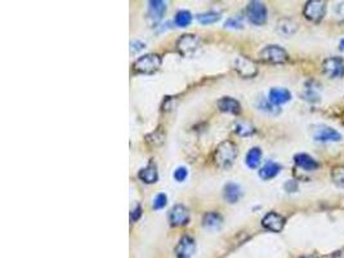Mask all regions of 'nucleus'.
<instances>
[{"label":"nucleus","mask_w":344,"mask_h":258,"mask_svg":"<svg viewBox=\"0 0 344 258\" xmlns=\"http://www.w3.org/2000/svg\"><path fill=\"white\" fill-rule=\"evenodd\" d=\"M247 16L248 19L255 26L265 25L267 21V8L262 2L253 0L247 7Z\"/></svg>","instance_id":"obj_4"},{"label":"nucleus","mask_w":344,"mask_h":258,"mask_svg":"<svg viewBox=\"0 0 344 258\" xmlns=\"http://www.w3.org/2000/svg\"><path fill=\"white\" fill-rule=\"evenodd\" d=\"M281 170V165L277 164L276 162H267L262 168L259 169V177L265 181L271 178H275Z\"/></svg>","instance_id":"obj_20"},{"label":"nucleus","mask_w":344,"mask_h":258,"mask_svg":"<svg viewBox=\"0 0 344 258\" xmlns=\"http://www.w3.org/2000/svg\"><path fill=\"white\" fill-rule=\"evenodd\" d=\"M161 66V58L155 53L145 54L133 64V70L138 74H154Z\"/></svg>","instance_id":"obj_2"},{"label":"nucleus","mask_w":344,"mask_h":258,"mask_svg":"<svg viewBox=\"0 0 344 258\" xmlns=\"http://www.w3.org/2000/svg\"><path fill=\"white\" fill-rule=\"evenodd\" d=\"M197 21L203 25H210V24H215L217 21L220 19V14L217 13V12H205V13H200L196 16Z\"/></svg>","instance_id":"obj_23"},{"label":"nucleus","mask_w":344,"mask_h":258,"mask_svg":"<svg viewBox=\"0 0 344 258\" xmlns=\"http://www.w3.org/2000/svg\"><path fill=\"white\" fill-rule=\"evenodd\" d=\"M339 49H340V51H344V39L341 40L340 44H339Z\"/></svg>","instance_id":"obj_33"},{"label":"nucleus","mask_w":344,"mask_h":258,"mask_svg":"<svg viewBox=\"0 0 344 258\" xmlns=\"http://www.w3.org/2000/svg\"><path fill=\"white\" fill-rule=\"evenodd\" d=\"M260 160H262V150L259 147H253L247 154V160L245 162H247L248 167L255 169L260 164Z\"/></svg>","instance_id":"obj_22"},{"label":"nucleus","mask_w":344,"mask_h":258,"mask_svg":"<svg viewBox=\"0 0 344 258\" xmlns=\"http://www.w3.org/2000/svg\"><path fill=\"white\" fill-rule=\"evenodd\" d=\"M233 69L242 77H254L258 74V67L253 59L245 56H237L233 61Z\"/></svg>","instance_id":"obj_6"},{"label":"nucleus","mask_w":344,"mask_h":258,"mask_svg":"<svg viewBox=\"0 0 344 258\" xmlns=\"http://www.w3.org/2000/svg\"><path fill=\"white\" fill-rule=\"evenodd\" d=\"M323 74L331 79H338L344 76V61L340 57H330L322 62Z\"/></svg>","instance_id":"obj_8"},{"label":"nucleus","mask_w":344,"mask_h":258,"mask_svg":"<svg viewBox=\"0 0 344 258\" xmlns=\"http://www.w3.org/2000/svg\"><path fill=\"white\" fill-rule=\"evenodd\" d=\"M262 225L265 229L272 232H280L285 226V219L276 212L267 213L262 220Z\"/></svg>","instance_id":"obj_12"},{"label":"nucleus","mask_w":344,"mask_h":258,"mask_svg":"<svg viewBox=\"0 0 344 258\" xmlns=\"http://www.w3.org/2000/svg\"><path fill=\"white\" fill-rule=\"evenodd\" d=\"M259 58L267 64H285L289 59V54L280 46H267L259 52Z\"/></svg>","instance_id":"obj_3"},{"label":"nucleus","mask_w":344,"mask_h":258,"mask_svg":"<svg viewBox=\"0 0 344 258\" xmlns=\"http://www.w3.org/2000/svg\"><path fill=\"white\" fill-rule=\"evenodd\" d=\"M140 214H142V212H140V207L139 205H137V207L134 208V209L130 212V221L132 222H135L138 221V219L140 217Z\"/></svg>","instance_id":"obj_31"},{"label":"nucleus","mask_w":344,"mask_h":258,"mask_svg":"<svg viewBox=\"0 0 344 258\" xmlns=\"http://www.w3.org/2000/svg\"><path fill=\"white\" fill-rule=\"evenodd\" d=\"M200 47V37L193 34H185L178 39L177 49L182 56L190 57Z\"/></svg>","instance_id":"obj_5"},{"label":"nucleus","mask_w":344,"mask_h":258,"mask_svg":"<svg viewBox=\"0 0 344 258\" xmlns=\"http://www.w3.org/2000/svg\"><path fill=\"white\" fill-rule=\"evenodd\" d=\"M326 12V3L321 0H311L306 4L303 14L307 19L312 22H320L323 18Z\"/></svg>","instance_id":"obj_7"},{"label":"nucleus","mask_w":344,"mask_h":258,"mask_svg":"<svg viewBox=\"0 0 344 258\" xmlns=\"http://www.w3.org/2000/svg\"><path fill=\"white\" fill-rule=\"evenodd\" d=\"M138 177H139L140 181H143L145 184L151 185L157 182V180H159V173H157L156 164H155L154 162H150L143 169L139 170Z\"/></svg>","instance_id":"obj_14"},{"label":"nucleus","mask_w":344,"mask_h":258,"mask_svg":"<svg viewBox=\"0 0 344 258\" xmlns=\"http://www.w3.org/2000/svg\"><path fill=\"white\" fill-rule=\"evenodd\" d=\"M298 25L290 18H282L277 22V32L282 36L289 37L297 32Z\"/></svg>","instance_id":"obj_21"},{"label":"nucleus","mask_w":344,"mask_h":258,"mask_svg":"<svg viewBox=\"0 0 344 258\" xmlns=\"http://www.w3.org/2000/svg\"><path fill=\"white\" fill-rule=\"evenodd\" d=\"M196 250V243L192 237L183 236L178 242L174 253L178 258H191Z\"/></svg>","instance_id":"obj_10"},{"label":"nucleus","mask_w":344,"mask_h":258,"mask_svg":"<svg viewBox=\"0 0 344 258\" xmlns=\"http://www.w3.org/2000/svg\"><path fill=\"white\" fill-rule=\"evenodd\" d=\"M168 203V197L165 194H157L156 196H155L154 199V204H152V207H154V209H163V208L167 205Z\"/></svg>","instance_id":"obj_27"},{"label":"nucleus","mask_w":344,"mask_h":258,"mask_svg":"<svg viewBox=\"0 0 344 258\" xmlns=\"http://www.w3.org/2000/svg\"><path fill=\"white\" fill-rule=\"evenodd\" d=\"M130 46H132V52H134V53H137V52L142 51V49L146 47L142 42H138V40L133 42L132 44H130Z\"/></svg>","instance_id":"obj_32"},{"label":"nucleus","mask_w":344,"mask_h":258,"mask_svg":"<svg viewBox=\"0 0 344 258\" xmlns=\"http://www.w3.org/2000/svg\"><path fill=\"white\" fill-rule=\"evenodd\" d=\"M236 156H237V147L233 142L231 141H223L218 145L217 150L214 154V162L217 167L222 168V169H227L235 162Z\"/></svg>","instance_id":"obj_1"},{"label":"nucleus","mask_w":344,"mask_h":258,"mask_svg":"<svg viewBox=\"0 0 344 258\" xmlns=\"http://www.w3.org/2000/svg\"><path fill=\"white\" fill-rule=\"evenodd\" d=\"M268 100L271 104L276 105H284L291 100V93L286 88H272L268 93Z\"/></svg>","instance_id":"obj_16"},{"label":"nucleus","mask_w":344,"mask_h":258,"mask_svg":"<svg viewBox=\"0 0 344 258\" xmlns=\"http://www.w3.org/2000/svg\"><path fill=\"white\" fill-rule=\"evenodd\" d=\"M192 21V14L188 11H179L174 17V22L178 27H187Z\"/></svg>","instance_id":"obj_25"},{"label":"nucleus","mask_w":344,"mask_h":258,"mask_svg":"<svg viewBox=\"0 0 344 258\" xmlns=\"http://www.w3.org/2000/svg\"><path fill=\"white\" fill-rule=\"evenodd\" d=\"M260 110H263V111H267L270 112V114H276L277 112V110H275L276 107L273 106V104H271L270 100L267 101H262V104H260Z\"/></svg>","instance_id":"obj_30"},{"label":"nucleus","mask_w":344,"mask_h":258,"mask_svg":"<svg viewBox=\"0 0 344 258\" xmlns=\"http://www.w3.org/2000/svg\"><path fill=\"white\" fill-rule=\"evenodd\" d=\"M294 162H295V164H297L298 167L307 170V172H312V170H316L318 167H320L317 160H315L308 154H297L294 156Z\"/></svg>","instance_id":"obj_17"},{"label":"nucleus","mask_w":344,"mask_h":258,"mask_svg":"<svg viewBox=\"0 0 344 258\" xmlns=\"http://www.w3.org/2000/svg\"><path fill=\"white\" fill-rule=\"evenodd\" d=\"M223 196H225V200L230 204H235L237 203L238 200L241 199L242 196V191H241V187L238 186L237 184H233V182H230L225 186V190H223Z\"/></svg>","instance_id":"obj_18"},{"label":"nucleus","mask_w":344,"mask_h":258,"mask_svg":"<svg viewBox=\"0 0 344 258\" xmlns=\"http://www.w3.org/2000/svg\"><path fill=\"white\" fill-rule=\"evenodd\" d=\"M303 258H316L315 255H307V257H303Z\"/></svg>","instance_id":"obj_34"},{"label":"nucleus","mask_w":344,"mask_h":258,"mask_svg":"<svg viewBox=\"0 0 344 258\" xmlns=\"http://www.w3.org/2000/svg\"><path fill=\"white\" fill-rule=\"evenodd\" d=\"M218 107L220 111L227 112V114L238 115L241 112V105L237 100L232 98V97H222L218 101Z\"/></svg>","instance_id":"obj_15"},{"label":"nucleus","mask_w":344,"mask_h":258,"mask_svg":"<svg viewBox=\"0 0 344 258\" xmlns=\"http://www.w3.org/2000/svg\"><path fill=\"white\" fill-rule=\"evenodd\" d=\"M165 12H167V3L161 2V0H151L149 2V18L152 22H159L160 19L164 17Z\"/></svg>","instance_id":"obj_13"},{"label":"nucleus","mask_w":344,"mask_h":258,"mask_svg":"<svg viewBox=\"0 0 344 258\" xmlns=\"http://www.w3.org/2000/svg\"><path fill=\"white\" fill-rule=\"evenodd\" d=\"M315 141L317 142H339L341 140V134L336 129L331 127H318L315 131Z\"/></svg>","instance_id":"obj_11"},{"label":"nucleus","mask_w":344,"mask_h":258,"mask_svg":"<svg viewBox=\"0 0 344 258\" xmlns=\"http://www.w3.org/2000/svg\"><path fill=\"white\" fill-rule=\"evenodd\" d=\"M225 26L228 27V29H241L242 24H241L240 18H237V17H231V18L226 21Z\"/></svg>","instance_id":"obj_29"},{"label":"nucleus","mask_w":344,"mask_h":258,"mask_svg":"<svg viewBox=\"0 0 344 258\" xmlns=\"http://www.w3.org/2000/svg\"><path fill=\"white\" fill-rule=\"evenodd\" d=\"M190 221V212L182 204H177L170 209L169 222L173 226H185Z\"/></svg>","instance_id":"obj_9"},{"label":"nucleus","mask_w":344,"mask_h":258,"mask_svg":"<svg viewBox=\"0 0 344 258\" xmlns=\"http://www.w3.org/2000/svg\"><path fill=\"white\" fill-rule=\"evenodd\" d=\"M235 132L238 134V136L247 137V136H252V134L255 132V129L253 128V125L249 124V123L240 122L236 124Z\"/></svg>","instance_id":"obj_26"},{"label":"nucleus","mask_w":344,"mask_h":258,"mask_svg":"<svg viewBox=\"0 0 344 258\" xmlns=\"http://www.w3.org/2000/svg\"><path fill=\"white\" fill-rule=\"evenodd\" d=\"M188 176V170L186 167H178L177 169L174 170V173H173V177H174L175 181L178 182H183Z\"/></svg>","instance_id":"obj_28"},{"label":"nucleus","mask_w":344,"mask_h":258,"mask_svg":"<svg viewBox=\"0 0 344 258\" xmlns=\"http://www.w3.org/2000/svg\"><path fill=\"white\" fill-rule=\"evenodd\" d=\"M222 217L220 214L215 212H209L207 214H204L203 217V226L205 229L210 230V231H214V230H219L220 226H222Z\"/></svg>","instance_id":"obj_19"},{"label":"nucleus","mask_w":344,"mask_h":258,"mask_svg":"<svg viewBox=\"0 0 344 258\" xmlns=\"http://www.w3.org/2000/svg\"><path fill=\"white\" fill-rule=\"evenodd\" d=\"M331 180H333L334 184L336 185L338 187H341L344 189V167L341 165H336L331 169Z\"/></svg>","instance_id":"obj_24"}]
</instances>
